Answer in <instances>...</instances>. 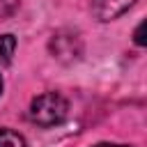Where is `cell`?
<instances>
[{
    "label": "cell",
    "mask_w": 147,
    "mask_h": 147,
    "mask_svg": "<svg viewBox=\"0 0 147 147\" xmlns=\"http://www.w3.org/2000/svg\"><path fill=\"white\" fill-rule=\"evenodd\" d=\"M0 147H25V140L11 129H0Z\"/></svg>",
    "instance_id": "5"
},
{
    "label": "cell",
    "mask_w": 147,
    "mask_h": 147,
    "mask_svg": "<svg viewBox=\"0 0 147 147\" xmlns=\"http://www.w3.org/2000/svg\"><path fill=\"white\" fill-rule=\"evenodd\" d=\"M2 69V67H0ZM0 94H2V76H0Z\"/></svg>",
    "instance_id": "9"
},
{
    "label": "cell",
    "mask_w": 147,
    "mask_h": 147,
    "mask_svg": "<svg viewBox=\"0 0 147 147\" xmlns=\"http://www.w3.org/2000/svg\"><path fill=\"white\" fill-rule=\"evenodd\" d=\"M14 48H16V39L11 34H0V67H7L11 62Z\"/></svg>",
    "instance_id": "4"
},
{
    "label": "cell",
    "mask_w": 147,
    "mask_h": 147,
    "mask_svg": "<svg viewBox=\"0 0 147 147\" xmlns=\"http://www.w3.org/2000/svg\"><path fill=\"white\" fill-rule=\"evenodd\" d=\"M136 0H92V14L99 21H113L122 16Z\"/></svg>",
    "instance_id": "3"
},
{
    "label": "cell",
    "mask_w": 147,
    "mask_h": 147,
    "mask_svg": "<svg viewBox=\"0 0 147 147\" xmlns=\"http://www.w3.org/2000/svg\"><path fill=\"white\" fill-rule=\"evenodd\" d=\"M18 9V0H0V18L14 16Z\"/></svg>",
    "instance_id": "6"
},
{
    "label": "cell",
    "mask_w": 147,
    "mask_h": 147,
    "mask_svg": "<svg viewBox=\"0 0 147 147\" xmlns=\"http://www.w3.org/2000/svg\"><path fill=\"white\" fill-rule=\"evenodd\" d=\"M94 147H131V145H113V142H99Z\"/></svg>",
    "instance_id": "8"
},
{
    "label": "cell",
    "mask_w": 147,
    "mask_h": 147,
    "mask_svg": "<svg viewBox=\"0 0 147 147\" xmlns=\"http://www.w3.org/2000/svg\"><path fill=\"white\" fill-rule=\"evenodd\" d=\"M142 28H145V23H140V25L136 28V34H133V39H136V44H138V46H145V37H142Z\"/></svg>",
    "instance_id": "7"
},
{
    "label": "cell",
    "mask_w": 147,
    "mask_h": 147,
    "mask_svg": "<svg viewBox=\"0 0 147 147\" xmlns=\"http://www.w3.org/2000/svg\"><path fill=\"white\" fill-rule=\"evenodd\" d=\"M67 113H69V103L62 94L57 92H46V94H39L32 99L30 103V119L44 129L48 126H55V124H62L67 119Z\"/></svg>",
    "instance_id": "1"
},
{
    "label": "cell",
    "mask_w": 147,
    "mask_h": 147,
    "mask_svg": "<svg viewBox=\"0 0 147 147\" xmlns=\"http://www.w3.org/2000/svg\"><path fill=\"white\" fill-rule=\"evenodd\" d=\"M48 48L60 62L69 64V62H74V60H78L83 55V39L71 30H60V32L53 34Z\"/></svg>",
    "instance_id": "2"
}]
</instances>
